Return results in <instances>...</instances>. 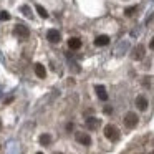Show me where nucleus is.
Segmentation results:
<instances>
[{"instance_id": "f257e3e1", "label": "nucleus", "mask_w": 154, "mask_h": 154, "mask_svg": "<svg viewBox=\"0 0 154 154\" xmlns=\"http://www.w3.org/2000/svg\"><path fill=\"white\" fill-rule=\"evenodd\" d=\"M103 133H104V136H106V139H109V141H118L119 139V129H118L114 124H106L104 126V129H103Z\"/></svg>"}, {"instance_id": "f03ea898", "label": "nucleus", "mask_w": 154, "mask_h": 154, "mask_svg": "<svg viewBox=\"0 0 154 154\" xmlns=\"http://www.w3.org/2000/svg\"><path fill=\"white\" fill-rule=\"evenodd\" d=\"M14 33L17 35L18 38H28L30 37V30H28V27L27 25H23V23H18V25H15V28H14Z\"/></svg>"}, {"instance_id": "7ed1b4c3", "label": "nucleus", "mask_w": 154, "mask_h": 154, "mask_svg": "<svg viewBox=\"0 0 154 154\" xmlns=\"http://www.w3.org/2000/svg\"><path fill=\"white\" fill-rule=\"evenodd\" d=\"M137 123H139V116H137L136 113H133V111H129V113L124 116V124H126L128 128H136Z\"/></svg>"}, {"instance_id": "20e7f679", "label": "nucleus", "mask_w": 154, "mask_h": 154, "mask_svg": "<svg viewBox=\"0 0 154 154\" xmlns=\"http://www.w3.org/2000/svg\"><path fill=\"white\" fill-rule=\"evenodd\" d=\"M47 40L51 42V43H58V42L61 40V35L58 30H55V28H50V30L47 32Z\"/></svg>"}, {"instance_id": "39448f33", "label": "nucleus", "mask_w": 154, "mask_h": 154, "mask_svg": "<svg viewBox=\"0 0 154 154\" xmlns=\"http://www.w3.org/2000/svg\"><path fill=\"white\" fill-rule=\"evenodd\" d=\"M75 139H76L80 144H83V146H90L91 144V137H90L88 133H76L75 134Z\"/></svg>"}, {"instance_id": "423d86ee", "label": "nucleus", "mask_w": 154, "mask_h": 154, "mask_svg": "<svg viewBox=\"0 0 154 154\" xmlns=\"http://www.w3.org/2000/svg\"><path fill=\"white\" fill-rule=\"evenodd\" d=\"M109 37L108 35H98L96 38H94V45L96 47H106V45H109Z\"/></svg>"}, {"instance_id": "0eeeda50", "label": "nucleus", "mask_w": 154, "mask_h": 154, "mask_svg": "<svg viewBox=\"0 0 154 154\" xmlns=\"http://www.w3.org/2000/svg\"><path fill=\"white\" fill-rule=\"evenodd\" d=\"M94 91H96V94H98V98H100V100H103V101L108 100L106 88H104L103 85H96V86H94Z\"/></svg>"}, {"instance_id": "6e6552de", "label": "nucleus", "mask_w": 154, "mask_h": 154, "mask_svg": "<svg viewBox=\"0 0 154 154\" xmlns=\"http://www.w3.org/2000/svg\"><path fill=\"white\" fill-rule=\"evenodd\" d=\"M68 47H70V50H80L81 48V40L78 37H71L70 40H68Z\"/></svg>"}, {"instance_id": "1a4fd4ad", "label": "nucleus", "mask_w": 154, "mask_h": 154, "mask_svg": "<svg viewBox=\"0 0 154 154\" xmlns=\"http://www.w3.org/2000/svg\"><path fill=\"white\" fill-rule=\"evenodd\" d=\"M136 108L141 111H146L147 109V100L146 96H137L136 98Z\"/></svg>"}, {"instance_id": "9d476101", "label": "nucleus", "mask_w": 154, "mask_h": 154, "mask_svg": "<svg viewBox=\"0 0 154 154\" xmlns=\"http://www.w3.org/2000/svg\"><path fill=\"white\" fill-rule=\"evenodd\" d=\"M100 123H101V121L98 119V118H88V119H86V128L93 131V129H96V128L100 126Z\"/></svg>"}, {"instance_id": "9b49d317", "label": "nucleus", "mask_w": 154, "mask_h": 154, "mask_svg": "<svg viewBox=\"0 0 154 154\" xmlns=\"http://www.w3.org/2000/svg\"><path fill=\"white\" fill-rule=\"evenodd\" d=\"M133 58H134V60H143V58H144V47H143V45H137V47L134 48Z\"/></svg>"}, {"instance_id": "f8f14e48", "label": "nucleus", "mask_w": 154, "mask_h": 154, "mask_svg": "<svg viewBox=\"0 0 154 154\" xmlns=\"http://www.w3.org/2000/svg\"><path fill=\"white\" fill-rule=\"evenodd\" d=\"M35 75H37L38 78H45V76H47V70H45V66L42 63L35 65Z\"/></svg>"}, {"instance_id": "ddd939ff", "label": "nucleus", "mask_w": 154, "mask_h": 154, "mask_svg": "<svg viewBox=\"0 0 154 154\" xmlns=\"http://www.w3.org/2000/svg\"><path fill=\"white\" fill-rule=\"evenodd\" d=\"M50 143H51V136H50V134L45 133V134H42V136H40V144H42V146H48Z\"/></svg>"}, {"instance_id": "4468645a", "label": "nucleus", "mask_w": 154, "mask_h": 154, "mask_svg": "<svg viewBox=\"0 0 154 154\" xmlns=\"http://www.w3.org/2000/svg\"><path fill=\"white\" fill-rule=\"evenodd\" d=\"M20 10L23 12V15H25L27 18H32V8L28 7V5H22V7H20Z\"/></svg>"}, {"instance_id": "2eb2a0df", "label": "nucleus", "mask_w": 154, "mask_h": 154, "mask_svg": "<svg viewBox=\"0 0 154 154\" xmlns=\"http://www.w3.org/2000/svg\"><path fill=\"white\" fill-rule=\"evenodd\" d=\"M136 12H137V5H134V7L126 8V10H124V15H126V17H133V15L136 14Z\"/></svg>"}, {"instance_id": "dca6fc26", "label": "nucleus", "mask_w": 154, "mask_h": 154, "mask_svg": "<svg viewBox=\"0 0 154 154\" xmlns=\"http://www.w3.org/2000/svg\"><path fill=\"white\" fill-rule=\"evenodd\" d=\"M37 12L40 14V17H42V18H47V17H48V12L45 10V8L42 7V5H37Z\"/></svg>"}, {"instance_id": "f3484780", "label": "nucleus", "mask_w": 154, "mask_h": 154, "mask_svg": "<svg viewBox=\"0 0 154 154\" xmlns=\"http://www.w3.org/2000/svg\"><path fill=\"white\" fill-rule=\"evenodd\" d=\"M0 20H2V22L10 20V14H8V12H5V10H2V12H0Z\"/></svg>"}, {"instance_id": "a211bd4d", "label": "nucleus", "mask_w": 154, "mask_h": 154, "mask_svg": "<svg viewBox=\"0 0 154 154\" xmlns=\"http://www.w3.org/2000/svg\"><path fill=\"white\" fill-rule=\"evenodd\" d=\"M104 113H106V114H111V113H113V108L106 106V108H104Z\"/></svg>"}, {"instance_id": "6ab92c4d", "label": "nucleus", "mask_w": 154, "mask_h": 154, "mask_svg": "<svg viewBox=\"0 0 154 154\" xmlns=\"http://www.w3.org/2000/svg\"><path fill=\"white\" fill-rule=\"evenodd\" d=\"M149 48H151V50L154 51V37L151 38V42H149Z\"/></svg>"}, {"instance_id": "aec40b11", "label": "nucleus", "mask_w": 154, "mask_h": 154, "mask_svg": "<svg viewBox=\"0 0 154 154\" xmlns=\"http://www.w3.org/2000/svg\"><path fill=\"white\" fill-rule=\"evenodd\" d=\"M71 129H73V124L68 123V124H66V131H71Z\"/></svg>"}, {"instance_id": "412c9836", "label": "nucleus", "mask_w": 154, "mask_h": 154, "mask_svg": "<svg viewBox=\"0 0 154 154\" xmlns=\"http://www.w3.org/2000/svg\"><path fill=\"white\" fill-rule=\"evenodd\" d=\"M0 129H2V121H0Z\"/></svg>"}, {"instance_id": "4be33fe9", "label": "nucleus", "mask_w": 154, "mask_h": 154, "mask_svg": "<svg viewBox=\"0 0 154 154\" xmlns=\"http://www.w3.org/2000/svg\"><path fill=\"white\" fill-rule=\"evenodd\" d=\"M37 154H43V152H37Z\"/></svg>"}, {"instance_id": "5701e85b", "label": "nucleus", "mask_w": 154, "mask_h": 154, "mask_svg": "<svg viewBox=\"0 0 154 154\" xmlns=\"http://www.w3.org/2000/svg\"><path fill=\"white\" fill-rule=\"evenodd\" d=\"M55 154H61V152H55Z\"/></svg>"}, {"instance_id": "b1692460", "label": "nucleus", "mask_w": 154, "mask_h": 154, "mask_svg": "<svg viewBox=\"0 0 154 154\" xmlns=\"http://www.w3.org/2000/svg\"><path fill=\"white\" fill-rule=\"evenodd\" d=\"M151 154H154V151H152V152H151Z\"/></svg>"}]
</instances>
